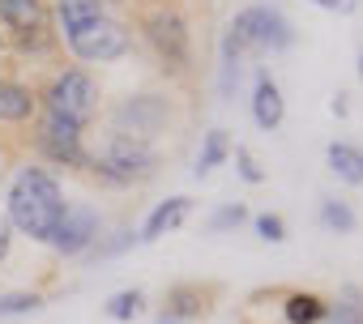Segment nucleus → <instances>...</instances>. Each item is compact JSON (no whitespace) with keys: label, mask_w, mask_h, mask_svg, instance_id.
<instances>
[{"label":"nucleus","mask_w":363,"mask_h":324,"mask_svg":"<svg viewBox=\"0 0 363 324\" xmlns=\"http://www.w3.org/2000/svg\"><path fill=\"white\" fill-rule=\"evenodd\" d=\"M141 243V235L133 231V226H120V231H111V235H103L94 248H90V256H99V260H111V256H124L128 248H137Z\"/></svg>","instance_id":"393cba45"},{"label":"nucleus","mask_w":363,"mask_h":324,"mask_svg":"<svg viewBox=\"0 0 363 324\" xmlns=\"http://www.w3.org/2000/svg\"><path fill=\"white\" fill-rule=\"evenodd\" d=\"M325 167L342 184L363 188V145H354V141H329L325 145Z\"/></svg>","instance_id":"dca6fc26"},{"label":"nucleus","mask_w":363,"mask_h":324,"mask_svg":"<svg viewBox=\"0 0 363 324\" xmlns=\"http://www.w3.org/2000/svg\"><path fill=\"white\" fill-rule=\"evenodd\" d=\"M193 197H184V192H179V197H167V201H158L150 214H145V222H141V243H158L162 235H175L179 226H184L189 222V214H193Z\"/></svg>","instance_id":"ddd939ff"},{"label":"nucleus","mask_w":363,"mask_h":324,"mask_svg":"<svg viewBox=\"0 0 363 324\" xmlns=\"http://www.w3.org/2000/svg\"><path fill=\"white\" fill-rule=\"evenodd\" d=\"M5 47H9V39H5V30H0V52H5Z\"/></svg>","instance_id":"72a5a7b5"},{"label":"nucleus","mask_w":363,"mask_h":324,"mask_svg":"<svg viewBox=\"0 0 363 324\" xmlns=\"http://www.w3.org/2000/svg\"><path fill=\"white\" fill-rule=\"evenodd\" d=\"M354 73H359V81H363V47H359V56H354Z\"/></svg>","instance_id":"2f4dec72"},{"label":"nucleus","mask_w":363,"mask_h":324,"mask_svg":"<svg viewBox=\"0 0 363 324\" xmlns=\"http://www.w3.org/2000/svg\"><path fill=\"white\" fill-rule=\"evenodd\" d=\"M52 13H56V35L69 39V35H77L82 26L99 22V18L107 13V5H103V0H52Z\"/></svg>","instance_id":"2eb2a0df"},{"label":"nucleus","mask_w":363,"mask_h":324,"mask_svg":"<svg viewBox=\"0 0 363 324\" xmlns=\"http://www.w3.org/2000/svg\"><path fill=\"white\" fill-rule=\"evenodd\" d=\"M363 320V290L359 286H342L337 299H329L325 324H359Z\"/></svg>","instance_id":"412c9836"},{"label":"nucleus","mask_w":363,"mask_h":324,"mask_svg":"<svg viewBox=\"0 0 363 324\" xmlns=\"http://www.w3.org/2000/svg\"><path fill=\"white\" fill-rule=\"evenodd\" d=\"M9 252H13V226H9L5 209H0V265L9 260Z\"/></svg>","instance_id":"c85d7f7f"},{"label":"nucleus","mask_w":363,"mask_h":324,"mask_svg":"<svg viewBox=\"0 0 363 324\" xmlns=\"http://www.w3.org/2000/svg\"><path fill=\"white\" fill-rule=\"evenodd\" d=\"M240 73H244V56L231 47V39H223V43H218V94H223V98H235Z\"/></svg>","instance_id":"4be33fe9"},{"label":"nucleus","mask_w":363,"mask_h":324,"mask_svg":"<svg viewBox=\"0 0 363 324\" xmlns=\"http://www.w3.org/2000/svg\"><path fill=\"white\" fill-rule=\"evenodd\" d=\"M103 5H107V0H103ZM116 5H124V0H116Z\"/></svg>","instance_id":"f704fd0d"},{"label":"nucleus","mask_w":363,"mask_h":324,"mask_svg":"<svg viewBox=\"0 0 363 324\" xmlns=\"http://www.w3.org/2000/svg\"><path fill=\"white\" fill-rule=\"evenodd\" d=\"M65 47H69V56L82 60V64H116V60H124V56L133 52V30H128L120 18L103 13L99 22H90V26H82L77 35H69Z\"/></svg>","instance_id":"6e6552de"},{"label":"nucleus","mask_w":363,"mask_h":324,"mask_svg":"<svg viewBox=\"0 0 363 324\" xmlns=\"http://www.w3.org/2000/svg\"><path fill=\"white\" fill-rule=\"evenodd\" d=\"M248 107H252V124H257L261 132H274V128H282V120H286V98H282V86L269 77V69H257Z\"/></svg>","instance_id":"9b49d317"},{"label":"nucleus","mask_w":363,"mask_h":324,"mask_svg":"<svg viewBox=\"0 0 363 324\" xmlns=\"http://www.w3.org/2000/svg\"><path fill=\"white\" fill-rule=\"evenodd\" d=\"M223 39H231L240 56H278L295 43V26L278 5H248L227 22Z\"/></svg>","instance_id":"20e7f679"},{"label":"nucleus","mask_w":363,"mask_h":324,"mask_svg":"<svg viewBox=\"0 0 363 324\" xmlns=\"http://www.w3.org/2000/svg\"><path fill=\"white\" fill-rule=\"evenodd\" d=\"M359 324H363V320H359Z\"/></svg>","instance_id":"c9c22d12"},{"label":"nucleus","mask_w":363,"mask_h":324,"mask_svg":"<svg viewBox=\"0 0 363 324\" xmlns=\"http://www.w3.org/2000/svg\"><path fill=\"white\" fill-rule=\"evenodd\" d=\"M231 158H235V175L244 180V184H252V188H261L265 180H269V171L261 167V162H257V154L248 149V145H235L231 149Z\"/></svg>","instance_id":"a878e982"},{"label":"nucleus","mask_w":363,"mask_h":324,"mask_svg":"<svg viewBox=\"0 0 363 324\" xmlns=\"http://www.w3.org/2000/svg\"><path fill=\"white\" fill-rule=\"evenodd\" d=\"M316 218H320V226L333 231V235H354V231H359V214H354V205L342 201V197H320Z\"/></svg>","instance_id":"6ab92c4d"},{"label":"nucleus","mask_w":363,"mask_h":324,"mask_svg":"<svg viewBox=\"0 0 363 324\" xmlns=\"http://www.w3.org/2000/svg\"><path fill=\"white\" fill-rule=\"evenodd\" d=\"M13 235H26L30 243H48L52 231L60 226L69 201H65V184L56 180V171L39 167V162H22L9 175V188L0 197Z\"/></svg>","instance_id":"f257e3e1"},{"label":"nucleus","mask_w":363,"mask_h":324,"mask_svg":"<svg viewBox=\"0 0 363 324\" xmlns=\"http://www.w3.org/2000/svg\"><path fill=\"white\" fill-rule=\"evenodd\" d=\"M252 214H248V205L244 201H227V205H218L214 214H210V222H206V231L210 235H227V231H235V226H244Z\"/></svg>","instance_id":"b1692460"},{"label":"nucleus","mask_w":363,"mask_h":324,"mask_svg":"<svg viewBox=\"0 0 363 324\" xmlns=\"http://www.w3.org/2000/svg\"><path fill=\"white\" fill-rule=\"evenodd\" d=\"M103 316L116 320V324H133L137 316H145V290H137V286L116 290V294L103 303Z\"/></svg>","instance_id":"aec40b11"},{"label":"nucleus","mask_w":363,"mask_h":324,"mask_svg":"<svg viewBox=\"0 0 363 324\" xmlns=\"http://www.w3.org/2000/svg\"><path fill=\"white\" fill-rule=\"evenodd\" d=\"M218 294H223L218 282H175V286H167V294H162V316H171V320H179V324L206 320V316L214 311Z\"/></svg>","instance_id":"9d476101"},{"label":"nucleus","mask_w":363,"mask_h":324,"mask_svg":"<svg viewBox=\"0 0 363 324\" xmlns=\"http://www.w3.org/2000/svg\"><path fill=\"white\" fill-rule=\"evenodd\" d=\"M52 39H56V30H52V26H39V30H30V35H18L13 47H18V52H30V56H43V52L52 47Z\"/></svg>","instance_id":"cd10ccee"},{"label":"nucleus","mask_w":363,"mask_h":324,"mask_svg":"<svg viewBox=\"0 0 363 324\" xmlns=\"http://www.w3.org/2000/svg\"><path fill=\"white\" fill-rule=\"evenodd\" d=\"M175 107L167 94H124L107 107V132H124L137 141H158L162 132H171Z\"/></svg>","instance_id":"423d86ee"},{"label":"nucleus","mask_w":363,"mask_h":324,"mask_svg":"<svg viewBox=\"0 0 363 324\" xmlns=\"http://www.w3.org/2000/svg\"><path fill=\"white\" fill-rule=\"evenodd\" d=\"M35 154L52 167H69V171H90V149H86V128H77L73 120H60L52 111L39 107L35 115Z\"/></svg>","instance_id":"0eeeda50"},{"label":"nucleus","mask_w":363,"mask_h":324,"mask_svg":"<svg viewBox=\"0 0 363 324\" xmlns=\"http://www.w3.org/2000/svg\"><path fill=\"white\" fill-rule=\"evenodd\" d=\"M162 167V158L150 141H137V137H124V132H107L103 137V149L90 154V171L99 184L107 188H133V184H145L154 180Z\"/></svg>","instance_id":"7ed1b4c3"},{"label":"nucleus","mask_w":363,"mask_h":324,"mask_svg":"<svg viewBox=\"0 0 363 324\" xmlns=\"http://www.w3.org/2000/svg\"><path fill=\"white\" fill-rule=\"evenodd\" d=\"M231 149H235V141H231V132L227 128H210V132H201V149H197V175L206 180L210 171H218L223 162L231 158Z\"/></svg>","instance_id":"a211bd4d"},{"label":"nucleus","mask_w":363,"mask_h":324,"mask_svg":"<svg viewBox=\"0 0 363 324\" xmlns=\"http://www.w3.org/2000/svg\"><path fill=\"white\" fill-rule=\"evenodd\" d=\"M154 324H179V320H171V316H162V311H158V316H154Z\"/></svg>","instance_id":"473e14b6"},{"label":"nucleus","mask_w":363,"mask_h":324,"mask_svg":"<svg viewBox=\"0 0 363 324\" xmlns=\"http://www.w3.org/2000/svg\"><path fill=\"white\" fill-rule=\"evenodd\" d=\"M103 239V214L94 209V205H69L65 209V218H60V226L52 231V239H48V248L56 252V256H90V248Z\"/></svg>","instance_id":"1a4fd4ad"},{"label":"nucleus","mask_w":363,"mask_h":324,"mask_svg":"<svg viewBox=\"0 0 363 324\" xmlns=\"http://www.w3.org/2000/svg\"><path fill=\"white\" fill-rule=\"evenodd\" d=\"M248 222H252V231H257L261 243H286V218L282 214H269L265 209V214H252Z\"/></svg>","instance_id":"bb28decb"},{"label":"nucleus","mask_w":363,"mask_h":324,"mask_svg":"<svg viewBox=\"0 0 363 324\" xmlns=\"http://www.w3.org/2000/svg\"><path fill=\"white\" fill-rule=\"evenodd\" d=\"M39 107L52 111V115H60V120H73L77 128H86V124L99 120V111H103V86H99V77L86 73V69H60V73L43 86Z\"/></svg>","instance_id":"39448f33"},{"label":"nucleus","mask_w":363,"mask_h":324,"mask_svg":"<svg viewBox=\"0 0 363 324\" xmlns=\"http://www.w3.org/2000/svg\"><path fill=\"white\" fill-rule=\"evenodd\" d=\"M137 30H141V43L154 52V60L162 64L167 77H189L193 73V26L189 18L171 9V5H150L137 13Z\"/></svg>","instance_id":"f03ea898"},{"label":"nucleus","mask_w":363,"mask_h":324,"mask_svg":"<svg viewBox=\"0 0 363 324\" xmlns=\"http://www.w3.org/2000/svg\"><path fill=\"white\" fill-rule=\"evenodd\" d=\"M39 115V90L18 81V77H0V124L5 128H26Z\"/></svg>","instance_id":"f8f14e48"},{"label":"nucleus","mask_w":363,"mask_h":324,"mask_svg":"<svg viewBox=\"0 0 363 324\" xmlns=\"http://www.w3.org/2000/svg\"><path fill=\"white\" fill-rule=\"evenodd\" d=\"M325 311H329V299L316 294V290H286L282 294V320L286 324H325Z\"/></svg>","instance_id":"f3484780"},{"label":"nucleus","mask_w":363,"mask_h":324,"mask_svg":"<svg viewBox=\"0 0 363 324\" xmlns=\"http://www.w3.org/2000/svg\"><path fill=\"white\" fill-rule=\"evenodd\" d=\"M43 290H9L0 294V320H13V316H35L43 311Z\"/></svg>","instance_id":"5701e85b"},{"label":"nucleus","mask_w":363,"mask_h":324,"mask_svg":"<svg viewBox=\"0 0 363 324\" xmlns=\"http://www.w3.org/2000/svg\"><path fill=\"white\" fill-rule=\"evenodd\" d=\"M0 26L13 39L48 26V0H0Z\"/></svg>","instance_id":"4468645a"},{"label":"nucleus","mask_w":363,"mask_h":324,"mask_svg":"<svg viewBox=\"0 0 363 324\" xmlns=\"http://www.w3.org/2000/svg\"><path fill=\"white\" fill-rule=\"evenodd\" d=\"M316 9H325V13H354L359 9V0H312Z\"/></svg>","instance_id":"c756f323"},{"label":"nucleus","mask_w":363,"mask_h":324,"mask_svg":"<svg viewBox=\"0 0 363 324\" xmlns=\"http://www.w3.org/2000/svg\"><path fill=\"white\" fill-rule=\"evenodd\" d=\"M329 111H333V115H350V103H346V94H333Z\"/></svg>","instance_id":"7c9ffc66"}]
</instances>
